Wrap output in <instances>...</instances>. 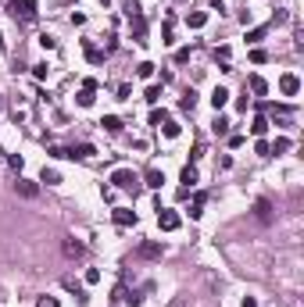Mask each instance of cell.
<instances>
[{"mask_svg": "<svg viewBox=\"0 0 304 307\" xmlns=\"http://www.w3.org/2000/svg\"><path fill=\"white\" fill-rule=\"evenodd\" d=\"M40 43H43V50H54V47H58V40H54V36H40Z\"/></svg>", "mask_w": 304, "mask_h": 307, "instance_id": "34", "label": "cell"}, {"mask_svg": "<svg viewBox=\"0 0 304 307\" xmlns=\"http://www.w3.org/2000/svg\"><path fill=\"white\" fill-rule=\"evenodd\" d=\"M61 250H65V257H68V261H75V257H82V254H86V243H79L75 236H68V239L61 243Z\"/></svg>", "mask_w": 304, "mask_h": 307, "instance_id": "4", "label": "cell"}, {"mask_svg": "<svg viewBox=\"0 0 304 307\" xmlns=\"http://www.w3.org/2000/svg\"><path fill=\"white\" fill-rule=\"evenodd\" d=\"M136 254H140V257H147V261H158V257H161V243H150V239H147V243H140V250H136Z\"/></svg>", "mask_w": 304, "mask_h": 307, "instance_id": "8", "label": "cell"}, {"mask_svg": "<svg viewBox=\"0 0 304 307\" xmlns=\"http://www.w3.org/2000/svg\"><path fill=\"white\" fill-rule=\"evenodd\" d=\"M47 72H50L47 65H33V75H36V79H47Z\"/></svg>", "mask_w": 304, "mask_h": 307, "instance_id": "35", "label": "cell"}, {"mask_svg": "<svg viewBox=\"0 0 304 307\" xmlns=\"http://www.w3.org/2000/svg\"><path fill=\"white\" fill-rule=\"evenodd\" d=\"M243 307H258V300H251V296H247V300H243Z\"/></svg>", "mask_w": 304, "mask_h": 307, "instance_id": "40", "label": "cell"}, {"mask_svg": "<svg viewBox=\"0 0 304 307\" xmlns=\"http://www.w3.org/2000/svg\"><path fill=\"white\" fill-rule=\"evenodd\" d=\"M40 182H47V186H58V182H61V175H58L54 168H43V175H40Z\"/></svg>", "mask_w": 304, "mask_h": 307, "instance_id": "21", "label": "cell"}, {"mask_svg": "<svg viewBox=\"0 0 304 307\" xmlns=\"http://www.w3.org/2000/svg\"><path fill=\"white\" fill-rule=\"evenodd\" d=\"M226 104H229V89H222V86H218V89L211 93V107H215V111H222Z\"/></svg>", "mask_w": 304, "mask_h": 307, "instance_id": "12", "label": "cell"}, {"mask_svg": "<svg viewBox=\"0 0 304 307\" xmlns=\"http://www.w3.org/2000/svg\"><path fill=\"white\" fill-rule=\"evenodd\" d=\"M215 57H218V61H222V65H226V68H222V72H229V47H218V50H215Z\"/></svg>", "mask_w": 304, "mask_h": 307, "instance_id": "26", "label": "cell"}, {"mask_svg": "<svg viewBox=\"0 0 304 307\" xmlns=\"http://www.w3.org/2000/svg\"><path fill=\"white\" fill-rule=\"evenodd\" d=\"M204 193H194V200H190V218H201V207H204Z\"/></svg>", "mask_w": 304, "mask_h": 307, "instance_id": "15", "label": "cell"}, {"mask_svg": "<svg viewBox=\"0 0 304 307\" xmlns=\"http://www.w3.org/2000/svg\"><path fill=\"white\" fill-rule=\"evenodd\" d=\"M297 89H300V79H297V75H283V79H279V93H283V97H293Z\"/></svg>", "mask_w": 304, "mask_h": 307, "instance_id": "6", "label": "cell"}, {"mask_svg": "<svg viewBox=\"0 0 304 307\" xmlns=\"http://www.w3.org/2000/svg\"><path fill=\"white\" fill-rule=\"evenodd\" d=\"M161 121H169V114H165V111H154V114H150V125H161Z\"/></svg>", "mask_w": 304, "mask_h": 307, "instance_id": "33", "label": "cell"}, {"mask_svg": "<svg viewBox=\"0 0 304 307\" xmlns=\"http://www.w3.org/2000/svg\"><path fill=\"white\" fill-rule=\"evenodd\" d=\"M261 36H265V25H258V29H251V36H247V40L254 43V40H261Z\"/></svg>", "mask_w": 304, "mask_h": 307, "instance_id": "37", "label": "cell"}, {"mask_svg": "<svg viewBox=\"0 0 304 307\" xmlns=\"http://www.w3.org/2000/svg\"><path fill=\"white\" fill-rule=\"evenodd\" d=\"M194 104H197V93H194V89H186V93H183V100H179V107H183V111H194Z\"/></svg>", "mask_w": 304, "mask_h": 307, "instance_id": "18", "label": "cell"}, {"mask_svg": "<svg viewBox=\"0 0 304 307\" xmlns=\"http://www.w3.org/2000/svg\"><path fill=\"white\" fill-rule=\"evenodd\" d=\"M79 104L90 107V104H93V89H79Z\"/></svg>", "mask_w": 304, "mask_h": 307, "instance_id": "28", "label": "cell"}, {"mask_svg": "<svg viewBox=\"0 0 304 307\" xmlns=\"http://www.w3.org/2000/svg\"><path fill=\"white\" fill-rule=\"evenodd\" d=\"M100 125H104V129H107V132H122V121H118V118H115V114H107V118H104V121H100Z\"/></svg>", "mask_w": 304, "mask_h": 307, "instance_id": "22", "label": "cell"}, {"mask_svg": "<svg viewBox=\"0 0 304 307\" xmlns=\"http://www.w3.org/2000/svg\"><path fill=\"white\" fill-rule=\"evenodd\" d=\"M186 22H190V29H204V25H208V15H204V11H194Z\"/></svg>", "mask_w": 304, "mask_h": 307, "instance_id": "17", "label": "cell"}, {"mask_svg": "<svg viewBox=\"0 0 304 307\" xmlns=\"http://www.w3.org/2000/svg\"><path fill=\"white\" fill-rule=\"evenodd\" d=\"M251 61H254V65H265L268 54H265V50H251Z\"/></svg>", "mask_w": 304, "mask_h": 307, "instance_id": "31", "label": "cell"}, {"mask_svg": "<svg viewBox=\"0 0 304 307\" xmlns=\"http://www.w3.org/2000/svg\"><path fill=\"white\" fill-rule=\"evenodd\" d=\"M15 190H18V197H25V200H33V197L40 193V186H36L33 179H18V182H15Z\"/></svg>", "mask_w": 304, "mask_h": 307, "instance_id": "7", "label": "cell"}, {"mask_svg": "<svg viewBox=\"0 0 304 307\" xmlns=\"http://www.w3.org/2000/svg\"><path fill=\"white\" fill-rule=\"evenodd\" d=\"M179 182H183V190L197 186V168H194V165H186V168H183V175H179Z\"/></svg>", "mask_w": 304, "mask_h": 307, "instance_id": "13", "label": "cell"}, {"mask_svg": "<svg viewBox=\"0 0 304 307\" xmlns=\"http://www.w3.org/2000/svg\"><path fill=\"white\" fill-rule=\"evenodd\" d=\"M158 129H165V136H172V139H176V136H179V125H176V121H172V118H169V121H161V125H158Z\"/></svg>", "mask_w": 304, "mask_h": 307, "instance_id": "23", "label": "cell"}, {"mask_svg": "<svg viewBox=\"0 0 304 307\" xmlns=\"http://www.w3.org/2000/svg\"><path fill=\"white\" fill-rule=\"evenodd\" d=\"M65 289H72V293H75V300H79V303H86V300H90V296H86V289H82V286H79V282H75V279H65Z\"/></svg>", "mask_w": 304, "mask_h": 307, "instance_id": "14", "label": "cell"}, {"mask_svg": "<svg viewBox=\"0 0 304 307\" xmlns=\"http://www.w3.org/2000/svg\"><path fill=\"white\" fill-rule=\"evenodd\" d=\"M36 307H58V300H54V296H40Z\"/></svg>", "mask_w": 304, "mask_h": 307, "instance_id": "36", "label": "cell"}, {"mask_svg": "<svg viewBox=\"0 0 304 307\" xmlns=\"http://www.w3.org/2000/svg\"><path fill=\"white\" fill-rule=\"evenodd\" d=\"M161 182H165V175H161L158 168H147V175H143V186H150V190H161Z\"/></svg>", "mask_w": 304, "mask_h": 307, "instance_id": "9", "label": "cell"}, {"mask_svg": "<svg viewBox=\"0 0 304 307\" xmlns=\"http://www.w3.org/2000/svg\"><path fill=\"white\" fill-rule=\"evenodd\" d=\"M176 61H179V65H186V61H190V47H183V50L176 54Z\"/></svg>", "mask_w": 304, "mask_h": 307, "instance_id": "38", "label": "cell"}, {"mask_svg": "<svg viewBox=\"0 0 304 307\" xmlns=\"http://www.w3.org/2000/svg\"><path fill=\"white\" fill-rule=\"evenodd\" d=\"M8 11L22 22H33L36 18V0H15V4H8Z\"/></svg>", "mask_w": 304, "mask_h": 307, "instance_id": "2", "label": "cell"}, {"mask_svg": "<svg viewBox=\"0 0 304 307\" xmlns=\"http://www.w3.org/2000/svg\"><path fill=\"white\" fill-rule=\"evenodd\" d=\"M286 150H290V139H286V136H279V139L268 146V154H286Z\"/></svg>", "mask_w": 304, "mask_h": 307, "instance_id": "20", "label": "cell"}, {"mask_svg": "<svg viewBox=\"0 0 304 307\" xmlns=\"http://www.w3.org/2000/svg\"><path fill=\"white\" fill-rule=\"evenodd\" d=\"M4 161H8V165H11V168H15V172H22V165H25V161H22V158H18V154H11V158H4Z\"/></svg>", "mask_w": 304, "mask_h": 307, "instance_id": "29", "label": "cell"}, {"mask_svg": "<svg viewBox=\"0 0 304 307\" xmlns=\"http://www.w3.org/2000/svg\"><path fill=\"white\" fill-rule=\"evenodd\" d=\"M254 218H258V222H261V225H268V222H272V218H275V214H272V204H268V200H265V197H261V200H258V204H254Z\"/></svg>", "mask_w": 304, "mask_h": 307, "instance_id": "5", "label": "cell"}, {"mask_svg": "<svg viewBox=\"0 0 304 307\" xmlns=\"http://www.w3.org/2000/svg\"><path fill=\"white\" fill-rule=\"evenodd\" d=\"M86 282H90V286H93V282H100V271H97V268H90V271H86Z\"/></svg>", "mask_w": 304, "mask_h": 307, "instance_id": "39", "label": "cell"}, {"mask_svg": "<svg viewBox=\"0 0 304 307\" xmlns=\"http://www.w3.org/2000/svg\"><path fill=\"white\" fill-rule=\"evenodd\" d=\"M100 4H107V0H100Z\"/></svg>", "mask_w": 304, "mask_h": 307, "instance_id": "44", "label": "cell"}, {"mask_svg": "<svg viewBox=\"0 0 304 307\" xmlns=\"http://www.w3.org/2000/svg\"><path fill=\"white\" fill-rule=\"evenodd\" d=\"M251 132H254V136H265V132H268V118H261V114H258V118H254V125H251Z\"/></svg>", "mask_w": 304, "mask_h": 307, "instance_id": "19", "label": "cell"}, {"mask_svg": "<svg viewBox=\"0 0 304 307\" xmlns=\"http://www.w3.org/2000/svg\"><path fill=\"white\" fill-rule=\"evenodd\" d=\"M215 132H218V136H229V121L218 118V121H215Z\"/></svg>", "mask_w": 304, "mask_h": 307, "instance_id": "32", "label": "cell"}, {"mask_svg": "<svg viewBox=\"0 0 304 307\" xmlns=\"http://www.w3.org/2000/svg\"><path fill=\"white\" fill-rule=\"evenodd\" d=\"M111 182H115V190H125V193H140V175L136 172H129V168H118L115 175H111Z\"/></svg>", "mask_w": 304, "mask_h": 307, "instance_id": "1", "label": "cell"}, {"mask_svg": "<svg viewBox=\"0 0 304 307\" xmlns=\"http://www.w3.org/2000/svg\"><path fill=\"white\" fill-rule=\"evenodd\" d=\"M158 225H161L165 232H176V229H179V214H176V211H165V207H158Z\"/></svg>", "mask_w": 304, "mask_h": 307, "instance_id": "3", "label": "cell"}, {"mask_svg": "<svg viewBox=\"0 0 304 307\" xmlns=\"http://www.w3.org/2000/svg\"><path fill=\"white\" fill-rule=\"evenodd\" d=\"M125 15H129V18L140 15V0H125Z\"/></svg>", "mask_w": 304, "mask_h": 307, "instance_id": "27", "label": "cell"}, {"mask_svg": "<svg viewBox=\"0 0 304 307\" xmlns=\"http://www.w3.org/2000/svg\"><path fill=\"white\" fill-rule=\"evenodd\" d=\"M143 97H147V104H158V100H161V86H150Z\"/></svg>", "mask_w": 304, "mask_h": 307, "instance_id": "24", "label": "cell"}, {"mask_svg": "<svg viewBox=\"0 0 304 307\" xmlns=\"http://www.w3.org/2000/svg\"><path fill=\"white\" fill-rule=\"evenodd\" d=\"M0 50H4V36H0Z\"/></svg>", "mask_w": 304, "mask_h": 307, "instance_id": "43", "label": "cell"}, {"mask_svg": "<svg viewBox=\"0 0 304 307\" xmlns=\"http://www.w3.org/2000/svg\"><path fill=\"white\" fill-rule=\"evenodd\" d=\"M169 307H186V303H183V300H179V296H176V300H172V303H169Z\"/></svg>", "mask_w": 304, "mask_h": 307, "instance_id": "41", "label": "cell"}, {"mask_svg": "<svg viewBox=\"0 0 304 307\" xmlns=\"http://www.w3.org/2000/svg\"><path fill=\"white\" fill-rule=\"evenodd\" d=\"M136 75H140V79H150V75H154V65H150V61H143V65L136 68Z\"/></svg>", "mask_w": 304, "mask_h": 307, "instance_id": "25", "label": "cell"}, {"mask_svg": "<svg viewBox=\"0 0 304 307\" xmlns=\"http://www.w3.org/2000/svg\"><path fill=\"white\" fill-rule=\"evenodd\" d=\"M86 57H90V61H104V50H97V47H86Z\"/></svg>", "mask_w": 304, "mask_h": 307, "instance_id": "30", "label": "cell"}, {"mask_svg": "<svg viewBox=\"0 0 304 307\" xmlns=\"http://www.w3.org/2000/svg\"><path fill=\"white\" fill-rule=\"evenodd\" d=\"M136 222V211H129V207H115V225H132Z\"/></svg>", "mask_w": 304, "mask_h": 307, "instance_id": "11", "label": "cell"}, {"mask_svg": "<svg viewBox=\"0 0 304 307\" xmlns=\"http://www.w3.org/2000/svg\"><path fill=\"white\" fill-rule=\"evenodd\" d=\"M247 86H251V93H254V97H265V93H268V82H265L261 75H251V79H247Z\"/></svg>", "mask_w": 304, "mask_h": 307, "instance_id": "10", "label": "cell"}, {"mask_svg": "<svg viewBox=\"0 0 304 307\" xmlns=\"http://www.w3.org/2000/svg\"><path fill=\"white\" fill-rule=\"evenodd\" d=\"M4 158H8V154H4V146H0V161H4Z\"/></svg>", "mask_w": 304, "mask_h": 307, "instance_id": "42", "label": "cell"}, {"mask_svg": "<svg viewBox=\"0 0 304 307\" xmlns=\"http://www.w3.org/2000/svg\"><path fill=\"white\" fill-rule=\"evenodd\" d=\"M68 158H93V146L90 143H79L75 150H68Z\"/></svg>", "mask_w": 304, "mask_h": 307, "instance_id": "16", "label": "cell"}]
</instances>
